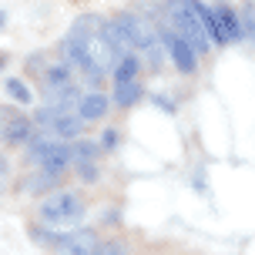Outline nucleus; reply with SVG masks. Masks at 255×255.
I'll return each mask as SVG.
<instances>
[{
    "label": "nucleus",
    "mask_w": 255,
    "mask_h": 255,
    "mask_svg": "<svg viewBox=\"0 0 255 255\" xmlns=\"http://www.w3.org/2000/svg\"><path fill=\"white\" fill-rule=\"evenodd\" d=\"M115 24H118V30H121V37L128 40L131 51H144L154 67L161 64V47H165V44H158L154 30L144 24L141 17H134V13H121V17H115Z\"/></svg>",
    "instance_id": "nucleus-4"
},
{
    "label": "nucleus",
    "mask_w": 255,
    "mask_h": 255,
    "mask_svg": "<svg viewBox=\"0 0 255 255\" xmlns=\"http://www.w3.org/2000/svg\"><path fill=\"white\" fill-rule=\"evenodd\" d=\"M30 239H34L37 245H57L61 242V235H54L51 225H47V229H37V225H34V229H30Z\"/></svg>",
    "instance_id": "nucleus-16"
},
{
    "label": "nucleus",
    "mask_w": 255,
    "mask_h": 255,
    "mask_svg": "<svg viewBox=\"0 0 255 255\" xmlns=\"http://www.w3.org/2000/svg\"><path fill=\"white\" fill-rule=\"evenodd\" d=\"M64 61L74 64L77 71L84 74V81H88V84H98V81L104 77V71L98 67V61H94V57L88 54V47H84V44H81L77 37H71V34L64 37Z\"/></svg>",
    "instance_id": "nucleus-7"
},
{
    "label": "nucleus",
    "mask_w": 255,
    "mask_h": 255,
    "mask_svg": "<svg viewBox=\"0 0 255 255\" xmlns=\"http://www.w3.org/2000/svg\"><path fill=\"white\" fill-rule=\"evenodd\" d=\"M81 121H84L81 115H74L71 108H61V104H47V108H37L34 111V125L47 128L54 138H64V141L81 134Z\"/></svg>",
    "instance_id": "nucleus-5"
},
{
    "label": "nucleus",
    "mask_w": 255,
    "mask_h": 255,
    "mask_svg": "<svg viewBox=\"0 0 255 255\" xmlns=\"http://www.w3.org/2000/svg\"><path fill=\"white\" fill-rule=\"evenodd\" d=\"M165 10H168V24L175 27L178 34H185V37L195 44L198 54H208V44H215V40H212V34H208L205 20L188 7V0H168Z\"/></svg>",
    "instance_id": "nucleus-2"
},
{
    "label": "nucleus",
    "mask_w": 255,
    "mask_h": 255,
    "mask_svg": "<svg viewBox=\"0 0 255 255\" xmlns=\"http://www.w3.org/2000/svg\"><path fill=\"white\" fill-rule=\"evenodd\" d=\"M40 222L51 229H74L77 222L84 218V202L77 198L74 191H54L40 202Z\"/></svg>",
    "instance_id": "nucleus-1"
},
{
    "label": "nucleus",
    "mask_w": 255,
    "mask_h": 255,
    "mask_svg": "<svg viewBox=\"0 0 255 255\" xmlns=\"http://www.w3.org/2000/svg\"><path fill=\"white\" fill-rule=\"evenodd\" d=\"M54 178H57V175H51V171L37 168V175L24 181V191H44V188H51V185H54Z\"/></svg>",
    "instance_id": "nucleus-15"
},
{
    "label": "nucleus",
    "mask_w": 255,
    "mask_h": 255,
    "mask_svg": "<svg viewBox=\"0 0 255 255\" xmlns=\"http://www.w3.org/2000/svg\"><path fill=\"white\" fill-rule=\"evenodd\" d=\"M98 252V232L91 229H74L61 235V242L54 245V255H94Z\"/></svg>",
    "instance_id": "nucleus-8"
},
{
    "label": "nucleus",
    "mask_w": 255,
    "mask_h": 255,
    "mask_svg": "<svg viewBox=\"0 0 255 255\" xmlns=\"http://www.w3.org/2000/svg\"><path fill=\"white\" fill-rule=\"evenodd\" d=\"M27 161L44 168V171H51V175H61L64 168L74 161V148L47 138V134H34L27 141Z\"/></svg>",
    "instance_id": "nucleus-3"
},
{
    "label": "nucleus",
    "mask_w": 255,
    "mask_h": 255,
    "mask_svg": "<svg viewBox=\"0 0 255 255\" xmlns=\"http://www.w3.org/2000/svg\"><path fill=\"white\" fill-rule=\"evenodd\" d=\"M158 37H161V44H165L168 57L175 61V67H178L181 74H191V71H195V64H198V51H195V44H191L185 34H178L171 24L161 27V30H158Z\"/></svg>",
    "instance_id": "nucleus-6"
},
{
    "label": "nucleus",
    "mask_w": 255,
    "mask_h": 255,
    "mask_svg": "<svg viewBox=\"0 0 255 255\" xmlns=\"http://www.w3.org/2000/svg\"><path fill=\"white\" fill-rule=\"evenodd\" d=\"M115 144H118V134H115V131H108V134H104V148H115Z\"/></svg>",
    "instance_id": "nucleus-19"
},
{
    "label": "nucleus",
    "mask_w": 255,
    "mask_h": 255,
    "mask_svg": "<svg viewBox=\"0 0 255 255\" xmlns=\"http://www.w3.org/2000/svg\"><path fill=\"white\" fill-rule=\"evenodd\" d=\"M3 88H7V94H10L17 104H30V101H34L30 88H27L24 81H17V77H3Z\"/></svg>",
    "instance_id": "nucleus-13"
},
{
    "label": "nucleus",
    "mask_w": 255,
    "mask_h": 255,
    "mask_svg": "<svg viewBox=\"0 0 255 255\" xmlns=\"http://www.w3.org/2000/svg\"><path fill=\"white\" fill-rule=\"evenodd\" d=\"M141 101V81L138 77H125V81H115V104L128 108V104Z\"/></svg>",
    "instance_id": "nucleus-11"
},
{
    "label": "nucleus",
    "mask_w": 255,
    "mask_h": 255,
    "mask_svg": "<svg viewBox=\"0 0 255 255\" xmlns=\"http://www.w3.org/2000/svg\"><path fill=\"white\" fill-rule=\"evenodd\" d=\"M242 20H249V24H245V34H249V37L255 40V7H245Z\"/></svg>",
    "instance_id": "nucleus-18"
},
{
    "label": "nucleus",
    "mask_w": 255,
    "mask_h": 255,
    "mask_svg": "<svg viewBox=\"0 0 255 255\" xmlns=\"http://www.w3.org/2000/svg\"><path fill=\"white\" fill-rule=\"evenodd\" d=\"M94 255H128V249L121 242H101Z\"/></svg>",
    "instance_id": "nucleus-17"
},
{
    "label": "nucleus",
    "mask_w": 255,
    "mask_h": 255,
    "mask_svg": "<svg viewBox=\"0 0 255 255\" xmlns=\"http://www.w3.org/2000/svg\"><path fill=\"white\" fill-rule=\"evenodd\" d=\"M101 154V144L94 141H74V165H91Z\"/></svg>",
    "instance_id": "nucleus-12"
},
{
    "label": "nucleus",
    "mask_w": 255,
    "mask_h": 255,
    "mask_svg": "<svg viewBox=\"0 0 255 255\" xmlns=\"http://www.w3.org/2000/svg\"><path fill=\"white\" fill-rule=\"evenodd\" d=\"M77 115L84 118V121H98V118H104V115H108V98H104L101 91L84 94V101L77 104Z\"/></svg>",
    "instance_id": "nucleus-10"
},
{
    "label": "nucleus",
    "mask_w": 255,
    "mask_h": 255,
    "mask_svg": "<svg viewBox=\"0 0 255 255\" xmlns=\"http://www.w3.org/2000/svg\"><path fill=\"white\" fill-rule=\"evenodd\" d=\"M125 77H138V57H134V51L125 54L115 67V81H125Z\"/></svg>",
    "instance_id": "nucleus-14"
},
{
    "label": "nucleus",
    "mask_w": 255,
    "mask_h": 255,
    "mask_svg": "<svg viewBox=\"0 0 255 255\" xmlns=\"http://www.w3.org/2000/svg\"><path fill=\"white\" fill-rule=\"evenodd\" d=\"M30 138H34V125L27 118L7 111V118H3V141L7 144H27Z\"/></svg>",
    "instance_id": "nucleus-9"
}]
</instances>
